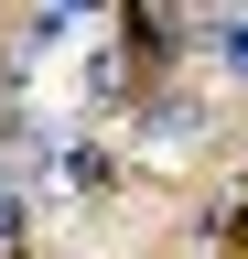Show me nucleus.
<instances>
[{
    "label": "nucleus",
    "instance_id": "f257e3e1",
    "mask_svg": "<svg viewBox=\"0 0 248 259\" xmlns=\"http://www.w3.org/2000/svg\"><path fill=\"white\" fill-rule=\"evenodd\" d=\"M216 54H227V65H248V22H216Z\"/></svg>",
    "mask_w": 248,
    "mask_h": 259
},
{
    "label": "nucleus",
    "instance_id": "f03ea898",
    "mask_svg": "<svg viewBox=\"0 0 248 259\" xmlns=\"http://www.w3.org/2000/svg\"><path fill=\"white\" fill-rule=\"evenodd\" d=\"M0 248H11V205H0Z\"/></svg>",
    "mask_w": 248,
    "mask_h": 259
}]
</instances>
